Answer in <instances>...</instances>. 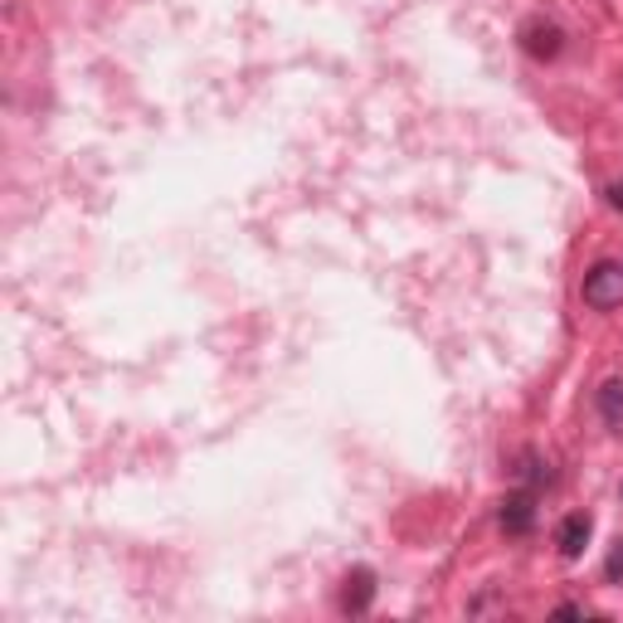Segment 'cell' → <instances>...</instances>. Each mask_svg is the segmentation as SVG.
Segmentation results:
<instances>
[{"label": "cell", "mask_w": 623, "mask_h": 623, "mask_svg": "<svg viewBox=\"0 0 623 623\" xmlns=\"http://www.w3.org/2000/svg\"><path fill=\"white\" fill-rule=\"evenodd\" d=\"M604 580L609 585H623V541L614 551H609V561H604Z\"/></svg>", "instance_id": "ba28073f"}, {"label": "cell", "mask_w": 623, "mask_h": 623, "mask_svg": "<svg viewBox=\"0 0 623 623\" xmlns=\"http://www.w3.org/2000/svg\"><path fill=\"white\" fill-rule=\"evenodd\" d=\"M580 298H585V308H594V312L623 308V259L594 263V269L585 273V283H580Z\"/></svg>", "instance_id": "6da1fadb"}, {"label": "cell", "mask_w": 623, "mask_h": 623, "mask_svg": "<svg viewBox=\"0 0 623 623\" xmlns=\"http://www.w3.org/2000/svg\"><path fill=\"white\" fill-rule=\"evenodd\" d=\"M516 39H522V49H526L532 59H541V64L555 59V55L565 49V30H561L555 20H541V16H536V20H526V25H522V35H516Z\"/></svg>", "instance_id": "3957f363"}, {"label": "cell", "mask_w": 623, "mask_h": 623, "mask_svg": "<svg viewBox=\"0 0 623 623\" xmlns=\"http://www.w3.org/2000/svg\"><path fill=\"white\" fill-rule=\"evenodd\" d=\"M337 604H341V614H351V619L370 614V604H376V570H370V565L347 570V580H341Z\"/></svg>", "instance_id": "7a4b0ae2"}, {"label": "cell", "mask_w": 623, "mask_h": 623, "mask_svg": "<svg viewBox=\"0 0 623 623\" xmlns=\"http://www.w3.org/2000/svg\"><path fill=\"white\" fill-rule=\"evenodd\" d=\"M619 497H623V487H619Z\"/></svg>", "instance_id": "30bf717a"}, {"label": "cell", "mask_w": 623, "mask_h": 623, "mask_svg": "<svg viewBox=\"0 0 623 623\" xmlns=\"http://www.w3.org/2000/svg\"><path fill=\"white\" fill-rule=\"evenodd\" d=\"M502 532L507 536H532L536 532V493L532 487H522V493H512L502 502Z\"/></svg>", "instance_id": "5b68a950"}, {"label": "cell", "mask_w": 623, "mask_h": 623, "mask_svg": "<svg viewBox=\"0 0 623 623\" xmlns=\"http://www.w3.org/2000/svg\"><path fill=\"white\" fill-rule=\"evenodd\" d=\"M590 536H594V516L590 512H570L561 526H555V551L565 555V561H580L590 546Z\"/></svg>", "instance_id": "277c9868"}, {"label": "cell", "mask_w": 623, "mask_h": 623, "mask_svg": "<svg viewBox=\"0 0 623 623\" xmlns=\"http://www.w3.org/2000/svg\"><path fill=\"white\" fill-rule=\"evenodd\" d=\"M600 419L609 424V429L623 434V376H614V380H604L600 386Z\"/></svg>", "instance_id": "8992f818"}, {"label": "cell", "mask_w": 623, "mask_h": 623, "mask_svg": "<svg viewBox=\"0 0 623 623\" xmlns=\"http://www.w3.org/2000/svg\"><path fill=\"white\" fill-rule=\"evenodd\" d=\"M604 195H609V205H614V210H623V185H609Z\"/></svg>", "instance_id": "9c48e42d"}, {"label": "cell", "mask_w": 623, "mask_h": 623, "mask_svg": "<svg viewBox=\"0 0 623 623\" xmlns=\"http://www.w3.org/2000/svg\"><path fill=\"white\" fill-rule=\"evenodd\" d=\"M516 477H522V487H532V493H541V487L551 483V468H546V463H541L536 454H526V458H522V468H516Z\"/></svg>", "instance_id": "52a82bcc"}]
</instances>
